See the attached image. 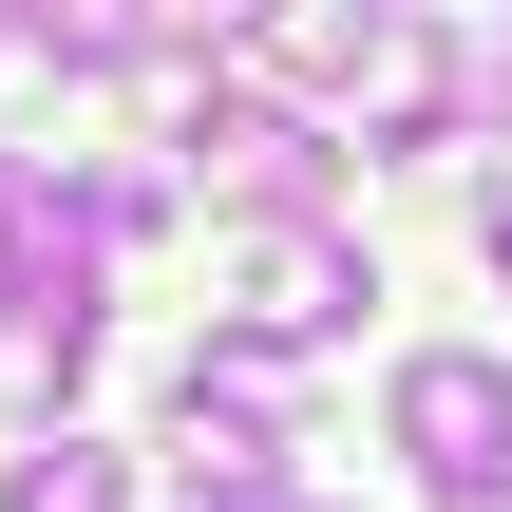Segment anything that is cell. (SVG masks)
<instances>
[{
  "mask_svg": "<svg viewBox=\"0 0 512 512\" xmlns=\"http://www.w3.org/2000/svg\"><path fill=\"white\" fill-rule=\"evenodd\" d=\"M380 437L437 475L456 512H494L512 494V361H475V342H418L399 380H380Z\"/></svg>",
  "mask_w": 512,
  "mask_h": 512,
  "instance_id": "obj_1",
  "label": "cell"
},
{
  "mask_svg": "<svg viewBox=\"0 0 512 512\" xmlns=\"http://www.w3.org/2000/svg\"><path fill=\"white\" fill-rule=\"evenodd\" d=\"M380 304V266L342 247V228H228V342L247 361H304V342H342Z\"/></svg>",
  "mask_w": 512,
  "mask_h": 512,
  "instance_id": "obj_2",
  "label": "cell"
},
{
  "mask_svg": "<svg viewBox=\"0 0 512 512\" xmlns=\"http://www.w3.org/2000/svg\"><path fill=\"white\" fill-rule=\"evenodd\" d=\"M171 152H190V171H209V190H228L247 228H323V190H342V152H323L304 114H266V95H209V114H190Z\"/></svg>",
  "mask_w": 512,
  "mask_h": 512,
  "instance_id": "obj_3",
  "label": "cell"
},
{
  "mask_svg": "<svg viewBox=\"0 0 512 512\" xmlns=\"http://www.w3.org/2000/svg\"><path fill=\"white\" fill-rule=\"evenodd\" d=\"M380 38H399L380 0H304V19H247V57H266L285 95H361V76H380Z\"/></svg>",
  "mask_w": 512,
  "mask_h": 512,
  "instance_id": "obj_4",
  "label": "cell"
},
{
  "mask_svg": "<svg viewBox=\"0 0 512 512\" xmlns=\"http://www.w3.org/2000/svg\"><path fill=\"white\" fill-rule=\"evenodd\" d=\"M0 512H133V456H114V437H19Z\"/></svg>",
  "mask_w": 512,
  "mask_h": 512,
  "instance_id": "obj_5",
  "label": "cell"
},
{
  "mask_svg": "<svg viewBox=\"0 0 512 512\" xmlns=\"http://www.w3.org/2000/svg\"><path fill=\"white\" fill-rule=\"evenodd\" d=\"M76 323H0V418H38V437H76Z\"/></svg>",
  "mask_w": 512,
  "mask_h": 512,
  "instance_id": "obj_6",
  "label": "cell"
},
{
  "mask_svg": "<svg viewBox=\"0 0 512 512\" xmlns=\"http://www.w3.org/2000/svg\"><path fill=\"white\" fill-rule=\"evenodd\" d=\"M171 512H304V494H285V475H190Z\"/></svg>",
  "mask_w": 512,
  "mask_h": 512,
  "instance_id": "obj_7",
  "label": "cell"
},
{
  "mask_svg": "<svg viewBox=\"0 0 512 512\" xmlns=\"http://www.w3.org/2000/svg\"><path fill=\"white\" fill-rule=\"evenodd\" d=\"M475 247H494V266H512V171H494V190H475Z\"/></svg>",
  "mask_w": 512,
  "mask_h": 512,
  "instance_id": "obj_8",
  "label": "cell"
},
{
  "mask_svg": "<svg viewBox=\"0 0 512 512\" xmlns=\"http://www.w3.org/2000/svg\"><path fill=\"white\" fill-rule=\"evenodd\" d=\"M494 512H512V494H494Z\"/></svg>",
  "mask_w": 512,
  "mask_h": 512,
  "instance_id": "obj_9",
  "label": "cell"
}]
</instances>
